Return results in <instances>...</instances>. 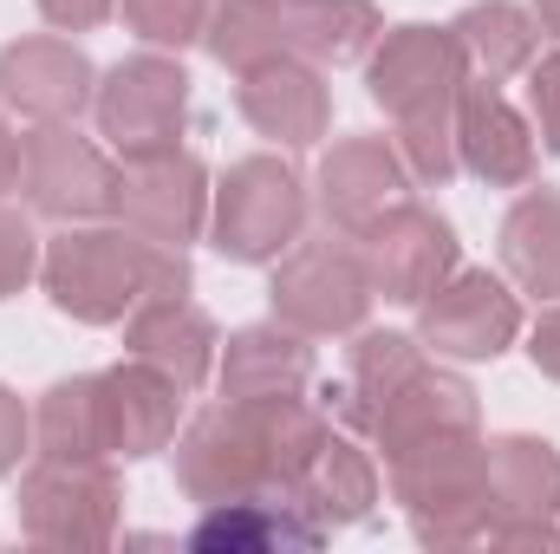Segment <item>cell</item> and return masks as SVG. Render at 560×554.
<instances>
[{
    "label": "cell",
    "instance_id": "1",
    "mask_svg": "<svg viewBox=\"0 0 560 554\" xmlns=\"http://www.w3.org/2000/svg\"><path fill=\"white\" fill-rule=\"evenodd\" d=\"M326 430V412L306 399H222L176 430V489L202 509L255 489H293Z\"/></svg>",
    "mask_w": 560,
    "mask_h": 554
},
{
    "label": "cell",
    "instance_id": "4",
    "mask_svg": "<svg viewBox=\"0 0 560 554\" xmlns=\"http://www.w3.org/2000/svg\"><path fill=\"white\" fill-rule=\"evenodd\" d=\"M306 203L313 196H306L300 170L280 150H255L222 170V183L209 196V242L222 262L268 268L306 235Z\"/></svg>",
    "mask_w": 560,
    "mask_h": 554
},
{
    "label": "cell",
    "instance_id": "22",
    "mask_svg": "<svg viewBox=\"0 0 560 554\" xmlns=\"http://www.w3.org/2000/svg\"><path fill=\"white\" fill-rule=\"evenodd\" d=\"M313 385V346L287 320H261L229 333L215 359V392L222 399H306Z\"/></svg>",
    "mask_w": 560,
    "mask_h": 554
},
{
    "label": "cell",
    "instance_id": "33",
    "mask_svg": "<svg viewBox=\"0 0 560 554\" xmlns=\"http://www.w3.org/2000/svg\"><path fill=\"white\" fill-rule=\"evenodd\" d=\"M528 112H535L541 150L560 157V53H541V59L528 66Z\"/></svg>",
    "mask_w": 560,
    "mask_h": 554
},
{
    "label": "cell",
    "instance_id": "36",
    "mask_svg": "<svg viewBox=\"0 0 560 554\" xmlns=\"http://www.w3.org/2000/svg\"><path fill=\"white\" fill-rule=\"evenodd\" d=\"M528 359H535V372H541V379H555V385H560V300L535 320V333H528Z\"/></svg>",
    "mask_w": 560,
    "mask_h": 554
},
{
    "label": "cell",
    "instance_id": "6",
    "mask_svg": "<svg viewBox=\"0 0 560 554\" xmlns=\"http://www.w3.org/2000/svg\"><path fill=\"white\" fill-rule=\"evenodd\" d=\"M372 300H378V287L365 275L359 242L332 235V229H326V242H293L280 255L275 280H268L275 320H287L306 339H346V333H359L365 313H372Z\"/></svg>",
    "mask_w": 560,
    "mask_h": 554
},
{
    "label": "cell",
    "instance_id": "37",
    "mask_svg": "<svg viewBox=\"0 0 560 554\" xmlns=\"http://www.w3.org/2000/svg\"><path fill=\"white\" fill-rule=\"evenodd\" d=\"M7 189H20V131L7 125V112H0V196Z\"/></svg>",
    "mask_w": 560,
    "mask_h": 554
},
{
    "label": "cell",
    "instance_id": "8",
    "mask_svg": "<svg viewBox=\"0 0 560 554\" xmlns=\"http://www.w3.org/2000/svg\"><path fill=\"white\" fill-rule=\"evenodd\" d=\"M20 189L46 222H98L118 196V163L72 125H33L20 138Z\"/></svg>",
    "mask_w": 560,
    "mask_h": 554
},
{
    "label": "cell",
    "instance_id": "29",
    "mask_svg": "<svg viewBox=\"0 0 560 554\" xmlns=\"http://www.w3.org/2000/svg\"><path fill=\"white\" fill-rule=\"evenodd\" d=\"M385 33L372 0H300L293 7V53L313 66H359Z\"/></svg>",
    "mask_w": 560,
    "mask_h": 554
},
{
    "label": "cell",
    "instance_id": "25",
    "mask_svg": "<svg viewBox=\"0 0 560 554\" xmlns=\"http://www.w3.org/2000/svg\"><path fill=\"white\" fill-rule=\"evenodd\" d=\"M423 359V339L418 333H365L359 326V339H352V359H346V385L339 392H326L332 399V412L346 417L359 437H365V424H372V412L418 372Z\"/></svg>",
    "mask_w": 560,
    "mask_h": 554
},
{
    "label": "cell",
    "instance_id": "11",
    "mask_svg": "<svg viewBox=\"0 0 560 554\" xmlns=\"http://www.w3.org/2000/svg\"><path fill=\"white\" fill-rule=\"evenodd\" d=\"M418 339L423 353L476 366V359H502L522 339V300L509 293V280L489 268H456L436 293L418 300Z\"/></svg>",
    "mask_w": 560,
    "mask_h": 554
},
{
    "label": "cell",
    "instance_id": "26",
    "mask_svg": "<svg viewBox=\"0 0 560 554\" xmlns=\"http://www.w3.org/2000/svg\"><path fill=\"white\" fill-rule=\"evenodd\" d=\"M450 33H456V46L469 59V79H489V85L528 72L535 66V39H541L535 13L515 7V0H476V7H463L450 20Z\"/></svg>",
    "mask_w": 560,
    "mask_h": 554
},
{
    "label": "cell",
    "instance_id": "32",
    "mask_svg": "<svg viewBox=\"0 0 560 554\" xmlns=\"http://www.w3.org/2000/svg\"><path fill=\"white\" fill-rule=\"evenodd\" d=\"M39 235H33V222L20 216V209H7L0 203V300H13L26 280L39 275Z\"/></svg>",
    "mask_w": 560,
    "mask_h": 554
},
{
    "label": "cell",
    "instance_id": "18",
    "mask_svg": "<svg viewBox=\"0 0 560 554\" xmlns=\"http://www.w3.org/2000/svg\"><path fill=\"white\" fill-rule=\"evenodd\" d=\"M326 542L313 509L293 489H255L235 503H209L202 522L189 529V549L202 554H306Z\"/></svg>",
    "mask_w": 560,
    "mask_h": 554
},
{
    "label": "cell",
    "instance_id": "27",
    "mask_svg": "<svg viewBox=\"0 0 560 554\" xmlns=\"http://www.w3.org/2000/svg\"><path fill=\"white\" fill-rule=\"evenodd\" d=\"M502 268L522 293L560 300V189H528L502 216Z\"/></svg>",
    "mask_w": 560,
    "mask_h": 554
},
{
    "label": "cell",
    "instance_id": "30",
    "mask_svg": "<svg viewBox=\"0 0 560 554\" xmlns=\"http://www.w3.org/2000/svg\"><path fill=\"white\" fill-rule=\"evenodd\" d=\"M398 157H405V170H411V183H430V189H443L463 163H456V105H436V112H411V118H398Z\"/></svg>",
    "mask_w": 560,
    "mask_h": 554
},
{
    "label": "cell",
    "instance_id": "39",
    "mask_svg": "<svg viewBox=\"0 0 560 554\" xmlns=\"http://www.w3.org/2000/svg\"><path fill=\"white\" fill-rule=\"evenodd\" d=\"M275 7H300V0H275Z\"/></svg>",
    "mask_w": 560,
    "mask_h": 554
},
{
    "label": "cell",
    "instance_id": "13",
    "mask_svg": "<svg viewBox=\"0 0 560 554\" xmlns=\"http://www.w3.org/2000/svg\"><path fill=\"white\" fill-rule=\"evenodd\" d=\"M359 255H365L372 287H378L385 300H398V307H418L423 293H436L443 280L456 275V262H463L456 229H450L436 209L411 203V196L392 203V209L359 235Z\"/></svg>",
    "mask_w": 560,
    "mask_h": 554
},
{
    "label": "cell",
    "instance_id": "3",
    "mask_svg": "<svg viewBox=\"0 0 560 554\" xmlns=\"http://www.w3.org/2000/svg\"><path fill=\"white\" fill-rule=\"evenodd\" d=\"M385 463H392V496L405 503L423 549L489 542V437L443 430Z\"/></svg>",
    "mask_w": 560,
    "mask_h": 554
},
{
    "label": "cell",
    "instance_id": "40",
    "mask_svg": "<svg viewBox=\"0 0 560 554\" xmlns=\"http://www.w3.org/2000/svg\"><path fill=\"white\" fill-rule=\"evenodd\" d=\"M555 542H560V529H555Z\"/></svg>",
    "mask_w": 560,
    "mask_h": 554
},
{
    "label": "cell",
    "instance_id": "7",
    "mask_svg": "<svg viewBox=\"0 0 560 554\" xmlns=\"http://www.w3.org/2000/svg\"><path fill=\"white\" fill-rule=\"evenodd\" d=\"M92 118H98V138L118 157L176 150L183 125H189V72H183V59H170L156 46L118 59L92 92Z\"/></svg>",
    "mask_w": 560,
    "mask_h": 554
},
{
    "label": "cell",
    "instance_id": "12",
    "mask_svg": "<svg viewBox=\"0 0 560 554\" xmlns=\"http://www.w3.org/2000/svg\"><path fill=\"white\" fill-rule=\"evenodd\" d=\"M463 79H469V59H463L450 26H423V20L418 26H392L365 53V92H372L378 112H392V125L411 118V112L456 105Z\"/></svg>",
    "mask_w": 560,
    "mask_h": 554
},
{
    "label": "cell",
    "instance_id": "9",
    "mask_svg": "<svg viewBox=\"0 0 560 554\" xmlns=\"http://www.w3.org/2000/svg\"><path fill=\"white\" fill-rule=\"evenodd\" d=\"M209 170L196 150H150V157H125L118 170V196H112V216L125 229H138L163 249H189L209 235Z\"/></svg>",
    "mask_w": 560,
    "mask_h": 554
},
{
    "label": "cell",
    "instance_id": "35",
    "mask_svg": "<svg viewBox=\"0 0 560 554\" xmlns=\"http://www.w3.org/2000/svg\"><path fill=\"white\" fill-rule=\"evenodd\" d=\"M59 33H92V26H105L112 13H118V0H33Z\"/></svg>",
    "mask_w": 560,
    "mask_h": 554
},
{
    "label": "cell",
    "instance_id": "15",
    "mask_svg": "<svg viewBox=\"0 0 560 554\" xmlns=\"http://www.w3.org/2000/svg\"><path fill=\"white\" fill-rule=\"evenodd\" d=\"M98 92V66L85 59V46L59 39V33H26L13 46H0V105L33 118V125H72Z\"/></svg>",
    "mask_w": 560,
    "mask_h": 554
},
{
    "label": "cell",
    "instance_id": "20",
    "mask_svg": "<svg viewBox=\"0 0 560 554\" xmlns=\"http://www.w3.org/2000/svg\"><path fill=\"white\" fill-rule=\"evenodd\" d=\"M482 424V405H476V385L463 379V372H443V366H430L423 359L418 372L372 412L365 424V437L385 450V457H398V450H411L423 437H443V430H476Z\"/></svg>",
    "mask_w": 560,
    "mask_h": 554
},
{
    "label": "cell",
    "instance_id": "10",
    "mask_svg": "<svg viewBox=\"0 0 560 554\" xmlns=\"http://www.w3.org/2000/svg\"><path fill=\"white\" fill-rule=\"evenodd\" d=\"M560 529V450L548 437L502 430L489 437V542L548 549Z\"/></svg>",
    "mask_w": 560,
    "mask_h": 554
},
{
    "label": "cell",
    "instance_id": "16",
    "mask_svg": "<svg viewBox=\"0 0 560 554\" xmlns=\"http://www.w3.org/2000/svg\"><path fill=\"white\" fill-rule=\"evenodd\" d=\"M235 112L248 118L255 138L280 143V150H313L332 125V85H326V66L287 53L268 59L255 72H242L235 85Z\"/></svg>",
    "mask_w": 560,
    "mask_h": 554
},
{
    "label": "cell",
    "instance_id": "38",
    "mask_svg": "<svg viewBox=\"0 0 560 554\" xmlns=\"http://www.w3.org/2000/svg\"><path fill=\"white\" fill-rule=\"evenodd\" d=\"M535 26H541V33H555V39H560V0H535Z\"/></svg>",
    "mask_w": 560,
    "mask_h": 554
},
{
    "label": "cell",
    "instance_id": "17",
    "mask_svg": "<svg viewBox=\"0 0 560 554\" xmlns=\"http://www.w3.org/2000/svg\"><path fill=\"white\" fill-rule=\"evenodd\" d=\"M456 163L489 189H528L535 176V125L489 79H463L456 92Z\"/></svg>",
    "mask_w": 560,
    "mask_h": 554
},
{
    "label": "cell",
    "instance_id": "24",
    "mask_svg": "<svg viewBox=\"0 0 560 554\" xmlns=\"http://www.w3.org/2000/svg\"><path fill=\"white\" fill-rule=\"evenodd\" d=\"M33 450L39 457H112L105 372H72V379L39 392V405H33Z\"/></svg>",
    "mask_w": 560,
    "mask_h": 554
},
{
    "label": "cell",
    "instance_id": "19",
    "mask_svg": "<svg viewBox=\"0 0 560 554\" xmlns=\"http://www.w3.org/2000/svg\"><path fill=\"white\" fill-rule=\"evenodd\" d=\"M125 353L170 372L183 392H202L209 372H215V353H222V333L215 320L189 300V293H163V300H143L138 313L125 320Z\"/></svg>",
    "mask_w": 560,
    "mask_h": 554
},
{
    "label": "cell",
    "instance_id": "5",
    "mask_svg": "<svg viewBox=\"0 0 560 554\" xmlns=\"http://www.w3.org/2000/svg\"><path fill=\"white\" fill-rule=\"evenodd\" d=\"M125 483L112 457H39L20 476V529L39 549H112Z\"/></svg>",
    "mask_w": 560,
    "mask_h": 554
},
{
    "label": "cell",
    "instance_id": "14",
    "mask_svg": "<svg viewBox=\"0 0 560 554\" xmlns=\"http://www.w3.org/2000/svg\"><path fill=\"white\" fill-rule=\"evenodd\" d=\"M411 189V170L398 157V143L378 138V131H359V138H339L319 170H313V203H319V222L332 235H365L392 203H405Z\"/></svg>",
    "mask_w": 560,
    "mask_h": 554
},
{
    "label": "cell",
    "instance_id": "28",
    "mask_svg": "<svg viewBox=\"0 0 560 554\" xmlns=\"http://www.w3.org/2000/svg\"><path fill=\"white\" fill-rule=\"evenodd\" d=\"M202 46L215 53V66H229L242 79V72L293 53V7H275V0H215Z\"/></svg>",
    "mask_w": 560,
    "mask_h": 554
},
{
    "label": "cell",
    "instance_id": "31",
    "mask_svg": "<svg viewBox=\"0 0 560 554\" xmlns=\"http://www.w3.org/2000/svg\"><path fill=\"white\" fill-rule=\"evenodd\" d=\"M118 13H125V26L138 33L143 46L183 53V46H196V39L209 33L215 0H118Z\"/></svg>",
    "mask_w": 560,
    "mask_h": 554
},
{
    "label": "cell",
    "instance_id": "34",
    "mask_svg": "<svg viewBox=\"0 0 560 554\" xmlns=\"http://www.w3.org/2000/svg\"><path fill=\"white\" fill-rule=\"evenodd\" d=\"M26 443H33V412L20 405V392L0 385V476L20 470V450H26Z\"/></svg>",
    "mask_w": 560,
    "mask_h": 554
},
{
    "label": "cell",
    "instance_id": "21",
    "mask_svg": "<svg viewBox=\"0 0 560 554\" xmlns=\"http://www.w3.org/2000/svg\"><path fill=\"white\" fill-rule=\"evenodd\" d=\"M183 385L143 359H118L105 372V424H112V457L138 463V457H156L176 443V424H183Z\"/></svg>",
    "mask_w": 560,
    "mask_h": 554
},
{
    "label": "cell",
    "instance_id": "23",
    "mask_svg": "<svg viewBox=\"0 0 560 554\" xmlns=\"http://www.w3.org/2000/svg\"><path fill=\"white\" fill-rule=\"evenodd\" d=\"M293 496L313 509V522L332 535V529H359L372 509H378V463L372 450H359L352 437L326 430V443L313 450V463L300 470Z\"/></svg>",
    "mask_w": 560,
    "mask_h": 554
},
{
    "label": "cell",
    "instance_id": "2",
    "mask_svg": "<svg viewBox=\"0 0 560 554\" xmlns=\"http://www.w3.org/2000/svg\"><path fill=\"white\" fill-rule=\"evenodd\" d=\"M46 300L79 320V326H125L143 300L189 293V249H163L138 229H98V222H66V235L46 242L39 255Z\"/></svg>",
    "mask_w": 560,
    "mask_h": 554
}]
</instances>
